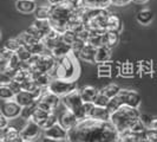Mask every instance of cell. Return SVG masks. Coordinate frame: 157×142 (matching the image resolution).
Masks as SVG:
<instances>
[{
	"mask_svg": "<svg viewBox=\"0 0 157 142\" xmlns=\"http://www.w3.org/2000/svg\"><path fill=\"white\" fill-rule=\"evenodd\" d=\"M119 132L110 121L85 118L69 130L67 142H118Z\"/></svg>",
	"mask_w": 157,
	"mask_h": 142,
	"instance_id": "1",
	"label": "cell"
},
{
	"mask_svg": "<svg viewBox=\"0 0 157 142\" xmlns=\"http://www.w3.org/2000/svg\"><path fill=\"white\" fill-rule=\"evenodd\" d=\"M140 118L141 116L138 109L123 105L118 110L111 114L110 122L116 127L119 133H124L128 130H131V128L137 121H140Z\"/></svg>",
	"mask_w": 157,
	"mask_h": 142,
	"instance_id": "2",
	"label": "cell"
},
{
	"mask_svg": "<svg viewBox=\"0 0 157 142\" xmlns=\"http://www.w3.org/2000/svg\"><path fill=\"white\" fill-rule=\"evenodd\" d=\"M48 73L52 76V78L76 81L79 73L78 63L71 55L65 56L63 58H59V62H57L55 69Z\"/></svg>",
	"mask_w": 157,
	"mask_h": 142,
	"instance_id": "3",
	"label": "cell"
},
{
	"mask_svg": "<svg viewBox=\"0 0 157 142\" xmlns=\"http://www.w3.org/2000/svg\"><path fill=\"white\" fill-rule=\"evenodd\" d=\"M73 11L75 10L67 4L52 6L51 17H50L52 27L63 34L66 30H69V22L73 16Z\"/></svg>",
	"mask_w": 157,
	"mask_h": 142,
	"instance_id": "4",
	"label": "cell"
},
{
	"mask_svg": "<svg viewBox=\"0 0 157 142\" xmlns=\"http://www.w3.org/2000/svg\"><path fill=\"white\" fill-rule=\"evenodd\" d=\"M47 89L51 93L57 95V96L64 97L66 95L76 91L77 90V84H76L75 81H65V79L60 78H53Z\"/></svg>",
	"mask_w": 157,
	"mask_h": 142,
	"instance_id": "5",
	"label": "cell"
},
{
	"mask_svg": "<svg viewBox=\"0 0 157 142\" xmlns=\"http://www.w3.org/2000/svg\"><path fill=\"white\" fill-rule=\"evenodd\" d=\"M60 102H62V98L59 96L55 95L53 93H51L47 89V90H44V93L39 97V100L37 101V104H38V107L41 108V109H45L47 111L55 112L56 108L59 105Z\"/></svg>",
	"mask_w": 157,
	"mask_h": 142,
	"instance_id": "6",
	"label": "cell"
},
{
	"mask_svg": "<svg viewBox=\"0 0 157 142\" xmlns=\"http://www.w3.org/2000/svg\"><path fill=\"white\" fill-rule=\"evenodd\" d=\"M118 96L122 100V102H123L124 105L131 107V108H136V109H138V107L141 105V95L138 94L136 90L122 89L121 93L118 94Z\"/></svg>",
	"mask_w": 157,
	"mask_h": 142,
	"instance_id": "7",
	"label": "cell"
},
{
	"mask_svg": "<svg viewBox=\"0 0 157 142\" xmlns=\"http://www.w3.org/2000/svg\"><path fill=\"white\" fill-rule=\"evenodd\" d=\"M23 107L16 102V100H8V101H2L1 104V115H4L8 120L19 117L21 115Z\"/></svg>",
	"mask_w": 157,
	"mask_h": 142,
	"instance_id": "8",
	"label": "cell"
},
{
	"mask_svg": "<svg viewBox=\"0 0 157 142\" xmlns=\"http://www.w3.org/2000/svg\"><path fill=\"white\" fill-rule=\"evenodd\" d=\"M43 136L48 137V139H53L57 141H65V140H67L69 130L63 128L59 123H56L52 127L45 129L44 133H43Z\"/></svg>",
	"mask_w": 157,
	"mask_h": 142,
	"instance_id": "9",
	"label": "cell"
},
{
	"mask_svg": "<svg viewBox=\"0 0 157 142\" xmlns=\"http://www.w3.org/2000/svg\"><path fill=\"white\" fill-rule=\"evenodd\" d=\"M62 103H63L64 107L66 109L75 111L77 110L79 107L84 103V101L82 100V96H80L79 90H76V91H73V93H71V94L62 97Z\"/></svg>",
	"mask_w": 157,
	"mask_h": 142,
	"instance_id": "10",
	"label": "cell"
},
{
	"mask_svg": "<svg viewBox=\"0 0 157 142\" xmlns=\"http://www.w3.org/2000/svg\"><path fill=\"white\" fill-rule=\"evenodd\" d=\"M78 122H79V120H78V117L76 116V114L72 110H69V109H66L65 111H63V112L60 114V116L58 117V123L63 127V128H65L66 130H70V129H72L75 126H77Z\"/></svg>",
	"mask_w": 157,
	"mask_h": 142,
	"instance_id": "11",
	"label": "cell"
},
{
	"mask_svg": "<svg viewBox=\"0 0 157 142\" xmlns=\"http://www.w3.org/2000/svg\"><path fill=\"white\" fill-rule=\"evenodd\" d=\"M40 130H41V128L34 121L30 120L27 122V124L21 129L20 134H21V137L24 139V141H32V140H34V139H37L39 136Z\"/></svg>",
	"mask_w": 157,
	"mask_h": 142,
	"instance_id": "12",
	"label": "cell"
},
{
	"mask_svg": "<svg viewBox=\"0 0 157 142\" xmlns=\"http://www.w3.org/2000/svg\"><path fill=\"white\" fill-rule=\"evenodd\" d=\"M89 117L96 120V121H104L105 122V121H110L111 112L106 107H99V105L94 104Z\"/></svg>",
	"mask_w": 157,
	"mask_h": 142,
	"instance_id": "13",
	"label": "cell"
},
{
	"mask_svg": "<svg viewBox=\"0 0 157 142\" xmlns=\"http://www.w3.org/2000/svg\"><path fill=\"white\" fill-rule=\"evenodd\" d=\"M16 102L18 104H20L21 107H27V105H31L37 102V98L36 96L32 94L31 91H27V90H21L20 93H18L14 97Z\"/></svg>",
	"mask_w": 157,
	"mask_h": 142,
	"instance_id": "14",
	"label": "cell"
},
{
	"mask_svg": "<svg viewBox=\"0 0 157 142\" xmlns=\"http://www.w3.org/2000/svg\"><path fill=\"white\" fill-rule=\"evenodd\" d=\"M2 132V141L5 142H24L20 132L16 129L14 127H7L6 129L1 130Z\"/></svg>",
	"mask_w": 157,
	"mask_h": 142,
	"instance_id": "15",
	"label": "cell"
},
{
	"mask_svg": "<svg viewBox=\"0 0 157 142\" xmlns=\"http://www.w3.org/2000/svg\"><path fill=\"white\" fill-rule=\"evenodd\" d=\"M96 51H97V47L94 46V45L90 44V43H86V44L84 45V47L80 50V52L78 53V56L82 61L94 63V62H96Z\"/></svg>",
	"mask_w": 157,
	"mask_h": 142,
	"instance_id": "16",
	"label": "cell"
},
{
	"mask_svg": "<svg viewBox=\"0 0 157 142\" xmlns=\"http://www.w3.org/2000/svg\"><path fill=\"white\" fill-rule=\"evenodd\" d=\"M16 7L20 13L29 14V13L36 12L37 2H36V0H17Z\"/></svg>",
	"mask_w": 157,
	"mask_h": 142,
	"instance_id": "17",
	"label": "cell"
},
{
	"mask_svg": "<svg viewBox=\"0 0 157 142\" xmlns=\"http://www.w3.org/2000/svg\"><path fill=\"white\" fill-rule=\"evenodd\" d=\"M80 96H82V100L86 103H94L97 96L99 94V90H97L94 87H91V85H85L80 90Z\"/></svg>",
	"mask_w": 157,
	"mask_h": 142,
	"instance_id": "18",
	"label": "cell"
},
{
	"mask_svg": "<svg viewBox=\"0 0 157 142\" xmlns=\"http://www.w3.org/2000/svg\"><path fill=\"white\" fill-rule=\"evenodd\" d=\"M51 52H52V55L55 56V57H57V58H63L65 56L71 55V52H72V45L65 43V41L62 39L58 43V45H57Z\"/></svg>",
	"mask_w": 157,
	"mask_h": 142,
	"instance_id": "19",
	"label": "cell"
},
{
	"mask_svg": "<svg viewBox=\"0 0 157 142\" xmlns=\"http://www.w3.org/2000/svg\"><path fill=\"white\" fill-rule=\"evenodd\" d=\"M118 39H119L118 32H116V31L106 30V31L103 33V45L110 47V49L117 45Z\"/></svg>",
	"mask_w": 157,
	"mask_h": 142,
	"instance_id": "20",
	"label": "cell"
},
{
	"mask_svg": "<svg viewBox=\"0 0 157 142\" xmlns=\"http://www.w3.org/2000/svg\"><path fill=\"white\" fill-rule=\"evenodd\" d=\"M111 57V49L105 45L97 47L96 51V63H106Z\"/></svg>",
	"mask_w": 157,
	"mask_h": 142,
	"instance_id": "21",
	"label": "cell"
},
{
	"mask_svg": "<svg viewBox=\"0 0 157 142\" xmlns=\"http://www.w3.org/2000/svg\"><path fill=\"white\" fill-rule=\"evenodd\" d=\"M33 26L37 27L44 36L48 34L50 32L52 31V29H53L50 19H36L34 23H33Z\"/></svg>",
	"mask_w": 157,
	"mask_h": 142,
	"instance_id": "22",
	"label": "cell"
},
{
	"mask_svg": "<svg viewBox=\"0 0 157 142\" xmlns=\"http://www.w3.org/2000/svg\"><path fill=\"white\" fill-rule=\"evenodd\" d=\"M136 19H137V22L142 25H148L152 22V19H154V13L148 10V8H144V10H141V11H138V13H137V16H136Z\"/></svg>",
	"mask_w": 157,
	"mask_h": 142,
	"instance_id": "23",
	"label": "cell"
},
{
	"mask_svg": "<svg viewBox=\"0 0 157 142\" xmlns=\"http://www.w3.org/2000/svg\"><path fill=\"white\" fill-rule=\"evenodd\" d=\"M106 30H111V31L121 32L122 30V22L116 14H110L108 17V22H106Z\"/></svg>",
	"mask_w": 157,
	"mask_h": 142,
	"instance_id": "24",
	"label": "cell"
},
{
	"mask_svg": "<svg viewBox=\"0 0 157 142\" xmlns=\"http://www.w3.org/2000/svg\"><path fill=\"white\" fill-rule=\"evenodd\" d=\"M51 114H52L51 111H47V110H45V109H41V108L38 107V104H37V108H36V110H34V112H33L31 120L32 121H34L37 124H40V123H41L44 120H46Z\"/></svg>",
	"mask_w": 157,
	"mask_h": 142,
	"instance_id": "25",
	"label": "cell"
},
{
	"mask_svg": "<svg viewBox=\"0 0 157 142\" xmlns=\"http://www.w3.org/2000/svg\"><path fill=\"white\" fill-rule=\"evenodd\" d=\"M0 97L2 101H8V100H14L16 97V93L11 89V87L8 85L7 83L2 82L1 85H0Z\"/></svg>",
	"mask_w": 157,
	"mask_h": 142,
	"instance_id": "26",
	"label": "cell"
},
{
	"mask_svg": "<svg viewBox=\"0 0 157 142\" xmlns=\"http://www.w3.org/2000/svg\"><path fill=\"white\" fill-rule=\"evenodd\" d=\"M52 6L51 5H40L36 10V19H50Z\"/></svg>",
	"mask_w": 157,
	"mask_h": 142,
	"instance_id": "27",
	"label": "cell"
},
{
	"mask_svg": "<svg viewBox=\"0 0 157 142\" xmlns=\"http://www.w3.org/2000/svg\"><path fill=\"white\" fill-rule=\"evenodd\" d=\"M121 88L118 87L116 83H110V84H108V85H105V87L103 88L102 90H101V93L105 95V96H108L109 98H113V97H116L119 93H121Z\"/></svg>",
	"mask_w": 157,
	"mask_h": 142,
	"instance_id": "28",
	"label": "cell"
},
{
	"mask_svg": "<svg viewBox=\"0 0 157 142\" xmlns=\"http://www.w3.org/2000/svg\"><path fill=\"white\" fill-rule=\"evenodd\" d=\"M111 4L110 0H84V6L89 8H104Z\"/></svg>",
	"mask_w": 157,
	"mask_h": 142,
	"instance_id": "29",
	"label": "cell"
},
{
	"mask_svg": "<svg viewBox=\"0 0 157 142\" xmlns=\"http://www.w3.org/2000/svg\"><path fill=\"white\" fill-rule=\"evenodd\" d=\"M124 104H123V102H122V100L119 98V96H116V97H113V98H111L110 100V102H109V104H108V109L110 110V112L112 114L113 111H116L118 110L121 107H123Z\"/></svg>",
	"mask_w": 157,
	"mask_h": 142,
	"instance_id": "30",
	"label": "cell"
},
{
	"mask_svg": "<svg viewBox=\"0 0 157 142\" xmlns=\"http://www.w3.org/2000/svg\"><path fill=\"white\" fill-rule=\"evenodd\" d=\"M21 46H23V44L20 43V40L18 39V38L7 39L6 43H5V47H7L8 50H11V51H13V52H17Z\"/></svg>",
	"mask_w": 157,
	"mask_h": 142,
	"instance_id": "31",
	"label": "cell"
},
{
	"mask_svg": "<svg viewBox=\"0 0 157 142\" xmlns=\"http://www.w3.org/2000/svg\"><path fill=\"white\" fill-rule=\"evenodd\" d=\"M62 39H63L65 43L72 45V44L77 40V33L75 31H71V30H66V31L62 34Z\"/></svg>",
	"mask_w": 157,
	"mask_h": 142,
	"instance_id": "32",
	"label": "cell"
},
{
	"mask_svg": "<svg viewBox=\"0 0 157 142\" xmlns=\"http://www.w3.org/2000/svg\"><path fill=\"white\" fill-rule=\"evenodd\" d=\"M36 108H37V102L34 103V104H31V105L24 107L20 116H21L23 118H25V120H31L32 115H33V112H34V110H36Z\"/></svg>",
	"mask_w": 157,
	"mask_h": 142,
	"instance_id": "33",
	"label": "cell"
},
{
	"mask_svg": "<svg viewBox=\"0 0 157 142\" xmlns=\"http://www.w3.org/2000/svg\"><path fill=\"white\" fill-rule=\"evenodd\" d=\"M16 53L19 56V58H20L23 62H27V61H30V59L32 58V56H33L31 52H30V50H29L26 46H24V45L20 47L18 51H17Z\"/></svg>",
	"mask_w": 157,
	"mask_h": 142,
	"instance_id": "34",
	"label": "cell"
},
{
	"mask_svg": "<svg viewBox=\"0 0 157 142\" xmlns=\"http://www.w3.org/2000/svg\"><path fill=\"white\" fill-rule=\"evenodd\" d=\"M110 100L111 98H109L108 96H105V95L103 94V93H101V90H99V94H98L96 101H94V104H96V105H99V107H108Z\"/></svg>",
	"mask_w": 157,
	"mask_h": 142,
	"instance_id": "35",
	"label": "cell"
},
{
	"mask_svg": "<svg viewBox=\"0 0 157 142\" xmlns=\"http://www.w3.org/2000/svg\"><path fill=\"white\" fill-rule=\"evenodd\" d=\"M111 72H110V65L106 63L102 64L99 66V76H109Z\"/></svg>",
	"mask_w": 157,
	"mask_h": 142,
	"instance_id": "36",
	"label": "cell"
},
{
	"mask_svg": "<svg viewBox=\"0 0 157 142\" xmlns=\"http://www.w3.org/2000/svg\"><path fill=\"white\" fill-rule=\"evenodd\" d=\"M112 5H116V6H124L128 5L129 2H131L132 0H110Z\"/></svg>",
	"mask_w": 157,
	"mask_h": 142,
	"instance_id": "37",
	"label": "cell"
},
{
	"mask_svg": "<svg viewBox=\"0 0 157 142\" xmlns=\"http://www.w3.org/2000/svg\"><path fill=\"white\" fill-rule=\"evenodd\" d=\"M7 124H8V118L5 117L4 115H1V116H0V128H1V130L6 129V128H7Z\"/></svg>",
	"mask_w": 157,
	"mask_h": 142,
	"instance_id": "38",
	"label": "cell"
},
{
	"mask_svg": "<svg viewBox=\"0 0 157 142\" xmlns=\"http://www.w3.org/2000/svg\"><path fill=\"white\" fill-rule=\"evenodd\" d=\"M66 1H69V0H47V4L51 6H57V5L66 4Z\"/></svg>",
	"mask_w": 157,
	"mask_h": 142,
	"instance_id": "39",
	"label": "cell"
},
{
	"mask_svg": "<svg viewBox=\"0 0 157 142\" xmlns=\"http://www.w3.org/2000/svg\"><path fill=\"white\" fill-rule=\"evenodd\" d=\"M149 128L151 129V130H155V132H157V120H152V121H150Z\"/></svg>",
	"mask_w": 157,
	"mask_h": 142,
	"instance_id": "40",
	"label": "cell"
},
{
	"mask_svg": "<svg viewBox=\"0 0 157 142\" xmlns=\"http://www.w3.org/2000/svg\"><path fill=\"white\" fill-rule=\"evenodd\" d=\"M41 142H60V141H57V140H53V139H48V137H43Z\"/></svg>",
	"mask_w": 157,
	"mask_h": 142,
	"instance_id": "41",
	"label": "cell"
},
{
	"mask_svg": "<svg viewBox=\"0 0 157 142\" xmlns=\"http://www.w3.org/2000/svg\"><path fill=\"white\" fill-rule=\"evenodd\" d=\"M132 1H135V2H145L147 0H132Z\"/></svg>",
	"mask_w": 157,
	"mask_h": 142,
	"instance_id": "42",
	"label": "cell"
},
{
	"mask_svg": "<svg viewBox=\"0 0 157 142\" xmlns=\"http://www.w3.org/2000/svg\"><path fill=\"white\" fill-rule=\"evenodd\" d=\"M24 142H31V141H24Z\"/></svg>",
	"mask_w": 157,
	"mask_h": 142,
	"instance_id": "43",
	"label": "cell"
},
{
	"mask_svg": "<svg viewBox=\"0 0 157 142\" xmlns=\"http://www.w3.org/2000/svg\"><path fill=\"white\" fill-rule=\"evenodd\" d=\"M0 142H5V141H2V140H1V141H0Z\"/></svg>",
	"mask_w": 157,
	"mask_h": 142,
	"instance_id": "44",
	"label": "cell"
}]
</instances>
